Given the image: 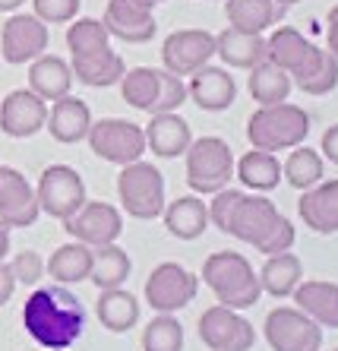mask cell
Returning a JSON list of instances; mask_svg holds the SVG:
<instances>
[{"label": "cell", "instance_id": "1", "mask_svg": "<svg viewBox=\"0 0 338 351\" xmlns=\"http://www.w3.org/2000/svg\"><path fill=\"white\" fill-rule=\"evenodd\" d=\"M23 326L42 348L66 351L86 329V307L66 285H42L25 298Z\"/></svg>", "mask_w": 338, "mask_h": 351}, {"label": "cell", "instance_id": "2", "mask_svg": "<svg viewBox=\"0 0 338 351\" xmlns=\"http://www.w3.org/2000/svg\"><path fill=\"white\" fill-rule=\"evenodd\" d=\"M199 276H203V282L209 285V291L215 294V301L222 304V307H231V311L253 307V304L263 298L256 269L250 266L247 256L234 254V250L209 254Z\"/></svg>", "mask_w": 338, "mask_h": 351}, {"label": "cell", "instance_id": "3", "mask_svg": "<svg viewBox=\"0 0 338 351\" xmlns=\"http://www.w3.org/2000/svg\"><path fill=\"white\" fill-rule=\"evenodd\" d=\"M307 133H310V114L291 101L256 108L247 121L250 149L263 152H291L294 146H304Z\"/></svg>", "mask_w": 338, "mask_h": 351}, {"label": "cell", "instance_id": "4", "mask_svg": "<svg viewBox=\"0 0 338 351\" xmlns=\"http://www.w3.org/2000/svg\"><path fill=\"white\" fill-rule=\"evenodd\" d=\"M187 184L196 196H212L234 180V149L218 136H199L183 152Z\"/></svg>", "mask_w": 338, "mask_h": 351}, {"label": "cell", "instance_id": "5", "mask_svg": "<svg viewBox=\"0 0 338 351\" xmlns=\"http://www.w3.org/2000/svg\"><path fill=\"white\" fill-rule=\"evenodd\" d=\"M117 199L124 213L140 221H152L165 213V178L152 162L124 165L117 174Z\"/></svg>", "mask_w": 338, "mask_h": 351}, {"label": "cell", "instance_id": "6", "mask_svg": "<svg viewBox=\"0 0 338 351\" xmlns=\"http://www.w3.org/2000/svg\"><path fill=\"white\" fill-rule=\"evenodd\" d=\"M89 149L101 162L111 165H133L146 156V130L140 123L124 121V117H101L89 127Z\"/></svg>", "mask_w": 338, "mask_h": 351}, {"label": "cell", "instance_id": "7", "mask_svg": "<svg viewBox=\"0 0 338 351\" xmlns=\"http://www.w3.org/2000/svg\"><path fill=\"white\" fill-rule=\"evenodd\" d=\"M35 196H38V209L57 221H66L70 215H76L89 199L83 174L70 168V165H48L42 178H38Z\"/></svg>", "mask_w": 338, "mask_h": 351}, {"label": "cell", "instance_id": "8", "mask_svg": "<svg viewBox=\"0 0 338 351\" xmlns=\"http://www.w3.org/2000/svg\"><path fill=\"white\" fill-rule=\"evenodd\" d=\"M199 276L181 263H158L146 278V304L155 313H177L196 301Z\"/></svg>", "mask_w": 338, "mask_h": 351}, {"label": "cell", "instance_id": "9", "mask_svg": "<svg viewBox=\"0 0 338 351\" xmlns=\"http://www.w3.org/2000/svg\"><path fill=\"white\" fill-rule=\"evenodd\" d=\"M322 51L326 48L313 45L304 32H297L291 25H278L272 29V35H265V60L281 66L291 76V82L313 73L316 64L322 60Z\"/></svg>", "mask_w": 338, "mask_h": 351}, {"label": "cell", "instance_id": "10", "mask_svg": "<svg viewBox=\"0 0 338 351\" xmlns=\"http://www.w3.org/2000/svg\"><path fill=\"white\" fill-rule=\"evenodd\" d=\"M263 332L272 351H322V329L297 307H275Z\"/></svg>", "mask_w": 338, "mask_h": 351}, {"label": "cell", "instance_id": "11", "mask_svg": "<svg viewBox=\"0 0 338 351\" xmlns=\"http://www.w3.org/2000/svg\"><path fill=\"white\" fill-rule=\"evenodd\" d=\"M64 231L73 241L95 250V247H105V244H117V237L124 234V215L111 203L86 199L83 209L64 221Z\"/></svg>", "mask_w": 338, "mask_h": 351}, {"label": "cell", "instance_id": "12", "mask_svg": "<svg viewBox=\"0 0 338 351\" xmlns=\"http://www.w3.org/2000/svg\"><path fill=\"white\" fill-rule=\"evenodd\" d=\"M199 339L209 351H250L256 342V332L250 319L240 317V311L212 304L199 317Z\"/></svg>", "mask_w": 338, "mask_h": 351}, {"label": "cell", "instance_id": "13", "mask_svg": "<svg viewBox=\"0 0 338 351\" xmlns=\"http://www.w3.org/2000/svg\"><path fill=\"white\" fill-rule=\"evenodd\" d=\"M51 32L35 13H13L0 29V58L7 64H32L48 51Z\"/></svg>", "mask_w": 338, "mask_h": 351}, {"label": "cell", "instance_id": "14", "mask_svg": "<svg viewBox=\"0 0 338 351\" xmlns=\"http://www.w3.org/2000/svg\"><path fill=\"white\" fill-rule=\"evenodd\" d=\"M215 58V35L206 29H177L161 45V64L174 76H190Z\"/></svg>", "mask_w": 338, "mask_h": 351}, {"label": "cell", "instance_id": "15", "mask_svg": "<svg viewBox=\"0 0 338 351\" xmlns=\"http://www.w3.org/2000/svg\"><path fill=\"white\" fill-rule=\"evenodd\" d=\"M152 10L155 7L148 0H107L101 23L111 32V38H120L127 45H146L158 32Z\"/></svg>", "mask_w": 338, "mask_h": 351}, {"label": "cell", "instance_id": "16", "mask_svg": "<svg viewBox=\"0 0 338 351\" xmlns=\"http://www.w3.org/2000/svg\"><path fill=\"white\" fill-rule=\"evenodd\" d=\"M281 219H285V215L278 213V206H275L269 196H263V193H250L247 196L244 193V199H240L237 209H234V219H231L228 234L259 250V247L269 241V234L281 225Z\"/></svg>", "mask_w": 338, "mask_h": 351}, {"label": "cell", "instance_id": "17", "mask_svg": "<svg viewBox=\"0 0 338 351\" xmlns=\"http://www.w3.org/2000/svg\"><path fill=\"white\" fill-rule=\"evenodd\" d=\"M42 215L38 196L23 171L0 165V225L7 228H29Z\"/></svg>", "mask_w": 338, "mask_h": 351}, {"label": "cell", "instance_id": "18", "mask_svg": "<svg viewBox=\"0 0 338 351\" xmlns=\"http://www.w3.org/2000/svg\"><path fill=\"white\" fill-rule=\"evenodd\" d=\"M48 123V101L32 89H13L0 98V130L13 139H29Z\"/></svg>", "mask_w": 338, "mask_h": 351}, {"label": "cell", "instance_id": "19", "mask_svg": "<svg viewBox=\"0 0 338 351\" xmlns=\"http://www.w3.org/2000/svg\"><path fill=\"white\" fill-rule=\"evenodd\" d=\"M187 98L199 111H209V114H218V111H228L237 98V82L228 73V66H199L196 73H190L187 82Z\"/></svg>", "mask_w": 338, "mask_h": 351}, {"label": "cell", "instance_id": "20", "mask_svg": "<svg viewBox=\"0 0 338 351\" xmlns=\"http://www.w3.org/2000/svg\"><path fill=\"white\" fill-rule=\"evenodd\" d=\"M297 213L316 234H338V180H320L316 187L304 190Z\"/></svg>", "mask_w": 338, "mask_h": 351}, {"label": "cell", "instance_id": "21", "mask_svg": "<svg viewBox=\"0 0 338 351\" xmlns=\"http://www.w3.org/2000/svg\"><path fill=\"white\" fill-rule=\"evenodd\" d=\"M48 133L64 146H73V143H83L89 136L92 127V111L83 98L76 95H64L57 101H51L48 108Z\"/></svg>", "mask_w": 338, "mask_h": 351}, {"label": "cell", "instance_id": "22", "mask_svg": "<svg viewBox=\"0 0 338 351\" xmlns=\"http://www.w3.org/2000/svg\"><path fill=\"white\" fill-rule=\"evenodd\" d=\"M146 130V149L158 158H181L193 143V130L190 123L183 121L177 111L171 114H152Z\"/></svg>", "mask_w": 338, "mask_h": 351}, {"label": "cell", "instance_id": "23", "mask_svg": "<svg viewBox=\"0 0 338 351\" xmlns=\"http://www.w3.org/2000/svg\"><path fill=\"white\" fill-rule=\"evenodd\" d=\"M215 58H222V66L231 70H253L259 60H265V35L224 25L215 35Z\"/></svg>", "mask_w": 338, "mask_h": 351}, {"label": "cell", "instance_id": "24", "mask_svg": "<svg viewBox=\"0 0 338 351\" xmlns=\"http://www.w3.org/2000/svg\"><path fill=\"white\" fill-rule=\"evenodd\" d=\"M291 298H294L297 311H304L320 329H338V285L335 282L310 278V282H300Z\"/></svg>", "mask_w": 338, "mask_h": 351}, {"label": "cell", "instance_id": "25", "mask_svg": "<svg viewBox=\"0 0 338 351\" xmlns=\"http://www.w3.org/2000/svg\"><path fill=\"white\" fill-rule=\"evenodd\" d=\"M29 89L44 101H57V98L70 95L73 89V70L70 60L57 58V54H42L29 64Z\"/></svg>", "mask_w": 338, "mask_h": 351}, {"label": "cell", "instance_id": "26", "mask_svg": "<svg viewBox=\"0 0 338 351\" xmlns=\"http://www.w3.org/2000/svg\"><path fill=\"white\" fill-rule=\"evenodd\" d=\"M161 219H165L168 234L177 237V241H196L209 228L206 203L199 196H177L174 203H165Z\"/></svg>", "mask_w": 338, "mask_h": 351}, {"label": "cell", "instance_id": "27", "mask_svg": "<svg viewBox=\"0 0 338 351\" xmlns=\"http://www.w3.org/2000/svg\"><path fill=\"white\" fill-rule=\"evenodd\" d=\"M285 10L278 0H224V16L228 25L240 29V32H269L278 19L285 16Z\"/></svg>", "mask_w": 338, "mask_h": 351}, {"label": "cell", "instance_id": "28", "mask_svg": "<svg viewBox=\"0 0 338 351\" xmlns=\"http://www.w3.org/2000/svg\"><path fill=\"white\" fill-rule=\"evenodd\" d=\"M70 70H73V80H79L89 89H107V86L120 82V76L127 73V64L114 48H105L89 58H70Z\"/></svg>", "mask_w": 338, "mask_h": 351}, {"label": "cell", "instance_id": "29", "mask_svg": "<svg viewBox=\"0 0 338 351\" xmlns=\"http://www.w3.org/2000/svg\"><path fill=\"white\" fill-rule=\"evenodd\" d=\"M234 178L247 190L256 193H269L281 184V162L275 152H263V149H250L234 162Z\"/></svg>", "mask_w": 338, "mask_h": 351}, {"label": "cell", "instance_id": "30", "mask_svg": "<svg viewBox=\"0 0 338 351\" xmlns=\"http://www.w3.org/2000/svg\"><path fill=\"white\" fill-rule=\"evenodd\" d=\"M259 276V288L265 294H272V298H291L294 288L300 285V278H304V263L300 256L285 250V254H272L265 256L263 269L256 272Z\"/></svg>", "mask_w": 338, "mask_h": 351}, {"label": "cell", "instance_id": "31", "mask_svg": "<svg viewBox=\"0 0 338 351\" xmlns=\"http://www.w3.org/2000/svg\"><path fill=\"white\" fill-rule=\"evenodd\" d=\"M95 317L107 332H130L140 323V301L124 288H107L95 301Z\"/></svg>", "mask_w": 338, "mask_h": 351}, {"label": "cell", "instance_id": "32", "mask_svg": "<svg viewBox=\"0 0 338 351\" xmlns=\"http://www.w3.org/2000/svg\"><path fill=\"white\" fill-rule=\"evenodd\" d=\"M44 272H48L57 285H76V282H89V272H92V247L79 244H64L57 247L51 260L44 263Z\"/></svg>", "mask_w": 338, "mask_h": 351}, {"label": "cell", "instance_id": "33", "mask_svg": "<svg viewBox=\"0 0 338 351\" xmlns=\"http://www.w3.org/2000/svg\"><path fill=\"white\" fill-rule=\"evenodd\" d=\"M247 89H250V98H253L259 108L265 105H278V101H288L294 82L291 76L281 70V66L269 64V60H259L253 70H247Z\"/></svg>", "mask_w": 338, "mask_h": 351}, {"label": "cell", "instance_id": "34", "mask_svg": "<svg viewBox=\"0 0 338 351\" xmlns=\"http://www.w3.org/2000/svg\"><path fill=\"white\" fill-rule=\"evenodd\" d=\"M130 254L124 247L117 244H105V247H95L92 250V272H89V282L99 291H107V288H124V282L130 278Z\"/></svg>", "mask_w": 338, "mask_h": 351}, {"label": "cell", "instance_id": "35", "mask_svg": "<svg viewBox=\"0 0 338 351\" xmlns=\"http://www.w3.org/2000/svg\"><path fill=\"white\" fill-rule=\"evenodd\" d=\"M281 180H288L294 190H310L316 187L320 180H326V162L316 149H307V146H294L291 149L288 162L281 165Z\"/></svg>", "mask_w": 338, "mask_h": 351}, {"label": "cell", "instance_id": "36", "mask_svg": "<svg viewBox=\"0 0 338 351\" xmlns=\"http://www.w3.org/2000/svg\"><path fill=\"white\" fill-rule=\"evenodd\" d=\"M66 51L70 58H89V54H99V51L111 48V32L105 29L101 19H92V16H83V19H73L66 25Z\"/></svg>", "mask_w": 338, "mask_h": 351}, {"label": "cell", "instance_id": "37", "mask_svg": "<svg viewBox=\"0 0 338 351\" xmlns=\"http://www.w3.org/2000/svg\"><path fill=\"white\" fill-rule=\"evenodd\" d=\"M120 98H124L130 108L136 111H146L152 114V105L158 98V70L155 66H133L120 76Z\"/></svg>", "mask_w": 338, "mask_h": 351}, {"label": "cell", "instance_id": "38", "mask_svg": "<svg viewBox=\"0 0 338 351\" xmlns=\"http://www.w3.org/2000/svg\"><path fill=\"white\" fill-rule=\"evenodd\" d=\"M142 351H183V326L174 313H158L142 329Z\"/></svg>", "mask_w": 338, "mask_h": 351}, {"label": "cell", "instance_id": "39", "mask_svg": "<svg viewBox=\"0 0 338 351\" xmlns=\"http://www.w3.org/2000/svg\"><path fill=\"white\" fill-rule=\"evenodd\" d=\"M187 101H190V98H187V82H183V76H174L161 66V70H158V98H155V105H152V114H171V111H177V108L187 105Z\"/></svg>", "mask_w": 338, "mask_h": 351}, {"label": "cell", "instance_id": "40", "mask_svg": "<svg viewBox=\"0 0 338 351\" xmlns=\"http://www.w3.org/2000/svg\"><path fill=\"white\" fill-rule=\"evenodd\" d=\"M294 86L300 92H307V95H329L338 86V58L332 51H322V60L316 64L313 73L304 76V80H297Z\"/></svg>", "mask_w": 338, "mask_h": 351}, {"label": "cell", "instance_id": "41", "mask_svg": "<svg viewBox=\"0 0 338 351\" xmlns=\"http://www.w3.org/2000/svg\"><path fill=\"white\" fill-rule=\"evenodd\" d=\"M240 199H244V190H234V187H224V190H218V193H212V203H206L209 221H212L218 231L228 234L231 219H234V209H237Z\"/></svg>", "mask_w": 338, "mask_h": 351}, {"label": "cell", "instance_id": "42", "mask_svg": "<svg viewBox=\"0 0 338 351\" xmlns=\"http://www.w3.org/2000/svg\"><path fill=\"white\" fill-rule=\"evenodd\" d=\"M83 0H32V13L44 25H64L79 16Z\"/></svg>", "mask_w": 338, "mask_h": 351}, {"label": "cell", "instance_id": "43", "mask_svg": "<svg viewBox=\"0 0 338 351\" xmlns=\"http://www.w3.org/2000/svg\"><path fill=\"white\" fill-rule=\"evenodd\" d=\"M13 278H16V285H38L44 278V260L42 254H35V250H19L13 254V260L7 263Z\"/></svg>", "mask_w": 338, "mask_h": 351}, {"label": "cell", "instance_id": "44", "mask_svg": "<svg viewBox=\"0 0 338 351\" xmlns=\"http://www.w3.org/2000/svg\"><path fill=\"white\" fill-rule=\"evenodd\" d=\"M294 225H291L288 219H281V225L269 234V241H265L263 247H259V254H265V256H272V254H285V250H291L294 247Z\"/></svg>", "mask_w": 338, "mask_h": 351}, {"label": "cell", "instance_id": "45", "mask_svg": "<svg viewBox=\"0 0 338 351\" xmlns=\"http://www.w3.org/2000/svg\"><path fill=\"white\" fill-rule=\"evenodd\" d=\"M320 152H326V162L338 165V123L326 127V133H322V143H320Z\"/></svg>", "mask_w": 338, "mask_h": 351}, {"label": "cell", "instance_id": "46", "mask_svg": "<svg viewBox=\"0 0 338 351\" xmlns=\"http://www.w3.org/2000/svg\"><path fill=\"white\" fill-rule=\"evenodd\" d=\"M13 291H16V278H13V272H10L7 263H0V307L10 304Z\"/></svg>", "mask_w": 338, "mask_h": 351}, {"label": "cell", "instance_id": "47", "mask_svg": "<svg viewBox=\"0 0 338 351\" xmlns=\"http://www.w3.org/2000/svg\"><path fill=\"white\" fill-rule=\"evenodd\" d=\"M326 51L338 58V7L329 10V29H326Z\"/></svg>", "mask_w": 338, "mask_h": 351}, {"label": "cell", "instance_id": "48", "mask_svg": "<svg viewBox=\"0 0 338 351\" xmlns=\"http://www.w3.org/2000/svg\"><path fill=\"white\" fill-rule=\"evenodd\" d=\"M7 256H10V228L0 225V263H7Z\"/></svg>", "mask_w": 338, "mask_h": 351}, {"label": "cell", "instance_id": "49", "mask_svg": "<svg viewBox=\"0 0 338 351\" xmlns=\"http://www.w3.org/2000/svg\"><path fill=\"white\" fill-rule=\"evenodd\" d=\"M25 0H0V13H16Z\"/></svg>", "mask_w": 338, "mask_h": 351}, {"label": "cell", "instance_id": "50", "mask_svg": "<svg viewBox=\"0 0 338 351\" xmlns=\"http://www.w3.org/2000/svg\"><path fill=\"white\" fill-rule=\"evenodd\" d=\"M281 7H291V3H297V0H278Z\"/></svg>", "mask_w": 338, "mask_h": 351}, {"label": "cell", "instance_id": "51", "mask_svg": "<svg viewBox=\"0 0 338 351\" xmlns=\"http://www.w3.org/2000/svg\"><path fill=\"white\" fill-rule=\"evenodd\" d=\"M148 3H152V7H155V3H165V0H148Z\"/></svg>", "mask_w": 338, "mask_h": 351}, {"label": "cell", "instance_id": "52", "mask_svg": "<svg viewBox=\"0 0 338 351\" xmlns=\"http://www.w3.org/2000/svg\"><path fill=\"white\" fill-rule=\"evenodd\" d=\"M332 351H338V348H332Z\"/></svg>", "mask_w": 338, "mask_h": 351}]
</instances>
